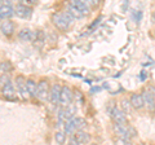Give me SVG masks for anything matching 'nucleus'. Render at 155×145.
Listing matches in <instances>:
<instances>
[{
    "label": "nucleus",
    "instance_id": "obj_1",
    "mask_svg": "<svg viewBox=\"0 0 155 145\" xmlns=\"http://www.w3.org/2000/svg\"><path fill=\"white\" fill-rule=\"evenodd\" d=\"M52 21L54 23V26L57 29H60L62 31H66L67 29H70L74 21V17L71 16L69 12H60V13H54L52 16Z\"/></svg>",
    "mask_w": 155,
    "mask_h": 145
},
{
    "label": "nucleus",
    "instance_id": "obj_2",
    "mask_svg": "<svg viewBox=\"0 0 155 145\" xmlns=\"http://www.w3.org/2000/svg\"><path fill=\"white\" fill-rule=\"evenodd\" d=\"M2 95L8 101L16 100V91H14V87L7 74H2Z\"/></svg>",
    "mask_w": 155,
    "mask_h": 145
},
{
    "label": "nucleus",
    "instance_id": "obj_3",
    "mask_svg": "<svg viewBox=\"0 0 155 145\" xmlns=\"http://www.w3.org/2000/svg\"><path fill=\"white\" fill-rule=\"evenodd\" d=\"M111 119H113L114 123H118V124H128L127 123V117H125V113L123 112L122 109H119L118 106H115V108L109 112Z\"/></svg>",
    "mask_w": 155,
    "mask_h": 145
},
{
    "label": "nucleus",
    "instance_id": "obj_4",
    "mask_svg": "<svg viewBox=\"0 0 155 145\" xmlns=\"http://www.w3.org/2000/svg\"><path fill=\"white\" fill-rule=\"evenodd\" d=\"M14 14L19 18L27 20V18H30L31 14H32V8L26 5V4H17V5L14 7Z\"/></svg>",
    "mask_w": 155,
    "mask_h": 145
},
{
    "label": "nucleus",
    "instance_id": "obj_5",
    "mask_svg": "<svg viewBox=\"0 0 155 145\" xmlns=\"http://www.w3.org/2000/svg\"><path fill=\"white\" fill-rule=\"evenodd\" d=\"M51 95V89H49V84H48L47 79H41L38 83V99L40 100H47Z\"/></svg>",
    "mask_w": 155,
    "mask_h": 145
},
{
    "label": "nucleus",
    "instance_id": "obj_6",
    "mask_svg": "<svg viewBox=\"0 0 155 145\" xmlns=\"http://www.w3.org/2000/svg\"><path fill=\"white\" fill-rule=\"evenodd\" d=\"M142 97H143L146 108L150 110V112H155V97H154V93L151 92V89H150L149 87L142 91Z\"/></svg>",
    "mask_w": 155,
    "mask_h": 145
},
{
    "label": "nucleus",
    "instance_id": "obj_7",
    "mask_svg": "<svg viewBox=\"0 0 155 145\" xmlns=\"http://www.w3.org/2000/svg\"><path fill=\"white\" fill-rule=\"evenodd\" d=\"M72 100H74V93L70 87L67 86H62V92H61V104L62 106H67L72 104Z\"/></svg>",
    "mask_w": 155,
    "mask_h": 145
},
{
    "label": "nucleus",
    "instance_id": "obj_8",
    "mask_svg": "<svg viewBox=\"0 0 155 145\" xmlns=\"http://www.w3.org/2000/svg\"><path fill=\"white\" fill-rule=\"evenodd\" d=\"M61 92H62V87L60 84H53L51 87V95H49V100L53 105H58L61 104Z\"/></svg>",
    "mask_w": 155,
    "mask_h": 145
},
{
    "label": "nucleus",
    "instance_id": "obj_9",
    "mask_svg": "<svg viewBox=\"0 0 155 145\" xmlns=\"http://www.w3.org/2000/svg\"><path fill=\"white\" fill-rule=\"evenodd\" d=\"M13 14H14V8H12L11 3L2 2V5H0V17H2V21L11 18Z\"/></svg>",
    "mask_w": 155,
    "mask_h": 145
},
{
    "label": "nucleus",
    "instance_id": "obj_10",
    "mask_svg": "<svg viewBox=\"0 0 155 145\" xmlns=\"http://www.w3.org/2000/svg\"><path fill=\"white\" fill-rule=\"evenodd\" d=\"M26 82H27V79H25L22 75H18L16 78V87H17L19 95H21L23 99H27V95H28Z\"/></svg>",
    "mask_w": 155,
    "mask_h": 145
},
{
    "label": "nucleus",
    "instance_id": "obj_11",
    "mask_svg": "<svg viewBox=\"0 0 155 145\" xmlns=\"http://www.w3.org/2000/svg\"><path fill=\"white\" fill-rule=\"evenodd\" d=\"M69 4L71 7H74L76 11H79L83 16H85V14L89 13V7H88V4H87L85 2H81V0H71Z\"/></svg>",
    "mask_w": 155,
    "mask_h": 145
},
{
    "label": "nucleus",
    "instance_id": "obj_12",
    "mask_svg": "<svg viewBox=\"0 0 155 145\" xmlns=\"http://www.w3.org/2000/svg\"><path fill=\"white\" fill-rule=\"evenodd\" d=\"M64 117H65V123L74 119L76 117V105L70 104L67 106H64Z\"/></svg>",
    "mask_w": 155,
    "mask_h": 145
},
{
    "label": "nucleus",
    "instance_id": "obj_13",
    "mask_svg": "<svg viewBox=\"0 0 155 145\" xmlns=\"http://www.w3.org/2000/svg\"><path fill=\"white\" fill-rule=\"evenodd\" d=\"M35 34H36V31H32L31 29H22V30L18 32V38L23 42H34Z\"/></svg>",
    "mask_w": 155,
    "mask_h": 145
},
{
    "label": "nucleus",
    "instance_id": "obj_14",
    "mask_svg": "<svg viewBox=\"0 0 155 145\" xmlns=\"http://www.w3.org/2000/svg\"><path fill=\"white\" fill-rule=\"evenodd\" d=\"M130 104H132L133 109H142L145 106L142 93H133L132 96H130Z\"/></svg>",
    "mask_w": 155,
    "mask_h": 145
},
{
    "label": "nucleus",
    "instance_id": "obj_15",
    "mask_svg": "<svg viewBox=\"0 0 155 145\" xmlns=\"http://www.w3.org/2000/svg\"><path fill=\"white\" fill-rule=\"evenodd\" d=\"M0 29H2L3 35H5V36L12 35V34L14 32V25H13V22H12V21H9V20H4V21H2Z\"/></svg>",
    "mask_w": 155,
    "mask_h": 145
},
{
    "label": "nucleus",
    "instance_id": "obj_16",
    "mask_svg": "<svg viewBox=\"0 0 155 145\" xmlns=\"http://www.w3.org/2000/svg\"><path fill=\"white\" fill-rule=\"evenodd\" d=\"M44 42H45V35L43 31H36L35 34V39H34V47L36 49H41V47L44 46Z\"/></svg>",
    "mask_w": 155,
    "mask_h": 145
},
{
    "label": "nucleus",
    "instance_id": "obj_17",
    "mask_svg": "<svg viewBox=\"0 0 155 145\" xmlns=\"http://www.w3.org/2000/svg\"><path fill=\"white\" fill-rule=\"evenodd\" d=\"M26 86H27V91H28V95L34 96V97H38V83L32 79H27L26 82Z\"/></svg>",
    "mask_w": 155,
    "mask_h": 145
},
{
    "label": "nucleus",
    "instance_id": "obj_18",
    "mask_svg": "<svg viewBox=\"0 0 155 145\" xmlns=\"http://www.w3.org/2000/svg\"><path fill=\"white\" fill-rule=\"evenodd\" d=\"M72 122H74V124H75V127H76L78 131H84V130L87 128V126H88L87 120L84 118H81V117H75L74 119H72Z\"/></svg>",
    "mask_w": 155,
    "mask_h": 145
},
{
    "label": "nucleus",
    "instance_id": "obj_19",
    "mask_svg": "<svg viewBox=\"0 0 155 145\" xmlns=\"http://www.w3.org/2000/svg\"><path fill=\"white\" fill-rule=\"evenodd\" d=\"M74 137L78 140L79 143H81V144H87L91 140V136H89V133H87L85 131H78L75 135H74Z\"/></svg>",
    "mask_w": 155,
    "mask_h": 145
},
{
    "label": "nucleus",
    "instance_id": "obj_20",
    "mask_svg": "<svg viewBox=\"0 0 155 145\" xmlns=\"http://www.w3.org/2000/svg\"><path fill=\"white\" fill-rule=\"evenodd\" d=\"M64 130H65L64 132H65L66 135H70V136H74V135L76 133V131H78L72 120H69V122H66V123L64 124Z\"/></svg>",
    "mask_w": 155,
    "mask_h": 145
},
{
    "label": "nucleus",
    "instance_id": "obj_21",
    "mask_svg": "<svg viewBox=\"0 0 155 145\" xmlns=\"http://www.w3.org/2000/svg\"><path fill=\"white\" fill-rule=\"evenodd\" d=\"M54 140L58 145H64L65 141H66V133L62 132V131H57L54 133Z\"/></svg>",
    "mask_w": 155,
    "mask_h": 145
},
{
    "label": "nucleus",
    "instance_id": "obj_22",
    "mask_svg": "<svg viewBox=\"0 0 155 145\" xmlns=\"http://www.w3.org/2000/svg\"><path fill=\"white\" fill-rule=\"evenodd\" d=\"M130 108H132V104H130V100L128 99H123L122 100V110L125 113V114H128L130 112Z\"/></svg>",
    "mask_w": 155,
    "mask_h": 145
},
{
    "label": "nucleus",
    "instance_id": "obj_23",
    "mask_svg": "<svg viewBox=\"0 0 155 145\" xmlns=\"http://www.w3.org/2000/svg\"><path fill=\"white\" fill-rule=\"evenodd\" d=\"M67 12H69L71 16L74 17V20H75V18H81V17H84L79 11H76V9H75L74 7H71L70 4H69V7H67Z\"/></svg>",
    "mask_w": 155,
    "mask_h": 145
},
{
    "label": "nucleus",
    "instance_id": "obj_24",
    "mask_svg": "<svg viewBox=\"0 0 155 145\" xmlns=\"http://www.w3.org/2000/svg\"><path fill=\"white\" fill-rule=\"evenodd\" d=\"M11 69L9 62H2V74H7V71Z\"/></svg>",
    "mask_w": 155,
    "mask_h": 145
},
{
    "label": "nucleus",
    "instance_id": "obj_25",
    "mask_svg": "<svg viewBox=\"0 0 155 145\" xmlns=\"http://www.w3.org/2000/svg\"><path fill=\"white\" fill-rule=\"evenodd\" d=\"M69 145H83V144L78 141V140H76L74 136H71V137H70V143H69Z\"/></svg>",
    "mask_w": 155,
    "mask_h": 145
},
{
    "label": "nucleus",
    "instance_id": "obj_26",
    "mask_svg": "<svg viewBox=\"0 0 155 145\" xmlns=\"http://www.w3.org/2000/svg\"><path fill=\"white\" fill-rule=\"evenodd\" d=\"M101 89H102V88H101V87H98V86H96V87H92V88H91V91H89V93H91V95H93V93H96V92H100Z\"/></svg>",
    "mask_w": 155,
    "mask_h": 145
},
{
    "label": "nucleus",
    "instance_id": "obj_27",
    "mask_svg": "<svg viewBox=\"0 0 155 145\" xmlns=\"http://www.w3.org/2000/svg\"><path fill=\"white\" fill-rule=\"evenodd\" d=\"M141 74H142V75H141V80H145V78H146V72H145V71H142Z\"/></svg>",
    "mask_w": 155,
    "mask_h": 145
},
{
    "label": "nucleus",
    "instance_id": "obj_28",
    "mask_svg": "<svg viewBox=\"0 0 155 145\" xmlns=\"http://www.w3.org/2000/svg\"><path fill=\"white\" fill-rule=\"evenodd\" d=\"M125 145H133V144H132V143H129V141H128V143H127V144H125Z\"/></svg>",
    "mask_w": 155,
    "mask_h": 145
},
{
    "label": "nucleus",
    "instance_id": "obj_29",
    "mask_svg": "<svg viewBox=\"0 0 155 145\" xmlns=\"http://www.w3.org/2000/svg\"><path fill=\"white\" fill-rule=\"evenodd\" d=\"M154 21H155V12H154Z\"/></svg>",
    "mask_w": 155,
    "mask_h": 145
},
{
    "label": "nucleus",
    "instance_id": "obj_30",
    "mask_svg": "<svg viewBox=\"0 0 155 145\" xmlns=\"http://www.w3.org/2000/svg\"><path fill=\"white\" fill-rule=\"evenodd\" d=\"M92 145H98V144H92Z\"/></svg>",
    "mask_w": 155,
    "mask_h": 145
}]
</instances>
